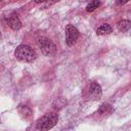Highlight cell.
I'll use <instances>...</instances> for the list:
<instances>
[{
  "label": "cell",
  "mask_w": 131,
  "mask_h": 131,
  "mask_svg": "<svg viewBox=\"0 0 131 131\" xmlns=\"http://www.w3.org/2000/svg\"><path fill=\"white\" fill-rule=\"evenodd\" d=\"M112 32H113V29L107 24H102L96 30V34L97 35H107V34H111Z\"/></svg>",
  "instance_id": "obj_8"
},
{
  "label": "cell",
  "mask_w": 131,
  "mask_h": 131,
  "mask_svg": "<svg viewBox=\"0 0 131 131\" xmlns=\"http://www.w3.org/2000/svg\"><path fill=\"white\" fill-rule=\"evenodd\" d=\"M112 113H113V107H112V105L108 104V103H103V104H101L100 107H99L98 111H97V114L100 115V116H102V117H106V116L111 115Z\"/></svg>",
  "instance_id": "obj_7"
},
{
  "label": "cell",
  "mask_w": 131,
  "mask_h": 131,
  "mask_svg": "<svg viewBox=\"0 0 131 131\" xmlns=\"http://www.w3.org/2000/svg\"><path fill=\"white\" fill-rule=\"evenodd\" d=\"M117 28L120 32H127L131 28V21L128 19H122L118 23Z\"/></svg>",
  "instance_id": "obj_9"
},
{
  "label": "cell",
  "mask_w": 131,
  "mask_h": 131,
  "mask_svg": "<svg viewBox=\"0 0 131 131\" xmlns=\"http://www.w3.org/2000/svg\"><path fill=\"white\" fill-rule=\"evenodd\" d=\"M37 43H38V46H39V48L41 49V51L44 55L49 56V55L54 54L55 51H56V46L47 37H44V36L39 37L38 40H37Z\"/></svg>",
  "instance_id": "obj_3"
},
{
  "label": "cell",
  "mask_w": 131,
  "mask_h": 131,
  "mask_svg": "<svg viewBox=\"0 0 131 131\" xmlns=\"http://www.w3.org/2000/svg\"><path fill=\"white\" fill-rule=\"evenodd\" d=\"M6 23H7L8 27L11 28V29L14 30V31L19 30L20 27H21V23H20L19 18L17 17V15H15V14L9 15V16L6 18Z\"/></svg>",
  "instance_id": "obj_6"
},
{
  "label": "cell",
  "mask_w": 131,
  "mask_h": 131,
  "mask_svg": "<svg viewBox=\"0 0 131 131\" xmlns=\"http://www.w3.org/2000/svg\"><path fill=\"white\" fill-rule=\"evenodd\" d=\"M99 5H100V2H98V1H92V2H90L89 4H87V6H86V11H87V12H92V11H94L96 8H98Z\"/></svg>",
  "instance_id": "obj_11"
},
{
  "label": "cell",
  "mask_w": 131,
  "mask_h": 131,
  "mask_svg": "<svg viewBox=\"0 0 131 131\" xmlns=\"http://www.w3.org/2000/svg\"><path fill=\"white\" fill-rule=\"evenodd\" d=\"M18 112H19L20 115L25 116V118H30L31 115H32L31 110H30L28 106H26V105H21V106H19V107H18Z\"/></svg>",
  "instance_id": "obj_10"
},
{
  "label": "cell",
  "mask_w": 131,
  "mask_h": 131,
  "mask_svg": "<svg viewBox=\"0 0 131 131\" xmlns=\"http://www.w3.org/2000/svg\"><path fill=\"white\" fill-rule=\"evenodd\" d=\"M126 3H127V1H117V2H116L117 5H124V4H126Z\"/></svg>",
  "instance_id": "obj_12"
},
{
  "label": "cell",
  "mask_w": 131,
  "mask_h": 131,
  "mask_svg": "<svg viewBox=\"0 0 131 131\" xmlns=\"http://www.w3.org/2000/svg\"><path fill=\"white\" fill-rule=\"evenodd\" d=\"M58 116L56 113H47L40 117L36 123V128L40 131H48L56 125Z\"/></svg>",
  "instance_id": "obj_1"
},
{
  "label": "cell",
  "mask_w": 131,
  "mask_h": 131,
  "mask_svg": "<svg viewBox=\"0 0 131 131\" xmlns=\"http://www.w3.org/2000/svg\"><path fill=\"white\" fill-rule=\"evenodd\" d=\"M79 37V31L76 27L69 25L66 29V43L68 46H73L77 42Z\"/></svg>",
  "instance_id": "obj_5"
},
{
  "label": "cell",
  "mask_w": 131,
  "mask_h": 131,
  "mask_svg": "<svg viewBox=\"0 0 131 131\" xmlns=\"http://www.w3.org/2000/svg\"><path fill=\"white\" fill-rule=\"evenodd\" d=\"M102 95V91H101V87L99 84H97L96 82H90L84 91V96L88 99L91 100H98L101 98Z\"/></svg>",
  "instance_id": "obj_4"
},
{
  "label": "cell",
  "mask_w": 131,
  "mask_h": 131,
  "mask_svg": "<svg viewBox=\"0 0 131 131\" xmlns=\"http://www.w3.org/2000/svg\"><path fill=\"white\" fill-rule=\"evenodd\" d=\"M15 57L23 62H32L36 58L35 50L28 45H19L14 51Z\"/></svg>",
  "instance_id": "obj_2"
}]
</instances>
